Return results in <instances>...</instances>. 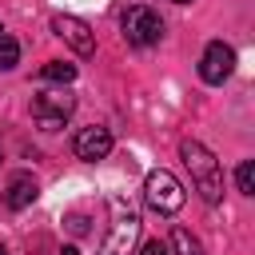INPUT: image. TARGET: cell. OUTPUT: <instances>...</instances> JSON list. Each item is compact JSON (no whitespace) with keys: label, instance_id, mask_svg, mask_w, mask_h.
<instances>
[{"label":"cell","instance_id":"8992f818","mask_svg":"<svg viewBox=\"0 0 255 255\" xmlns=\"http://www.w3.org/2000/svg\"><path fill=\"white\" fill-rule=\"evenodd\" d=\"M231 72H235V48L223 44V40H211L199 56V80L203 84H223Z\"/></svg>","mask_w":255,"mask_h":255},{"label":"cell","instance_id":"7c38bea8","mask_svg":"<svg viewBox=\"0 0 255 255\" xmlns=\"http://www.w3.org/2000/svg\"><path fill=\"white\" fill-rule=\"evenodd\" d=\"M20 64V44L12 36H0V72H12Z\"/></svg>","mask_w":255,"mask_h":255},{"label":"cell","instance_id":"5bb4252c","mask_svg":"<svg viewBox=\"0 0 255 255\" xmlns=\"http://www.w3.org/2000/svg\"><path fill=\"white\" fill-rule=\"evenodd\" d=\"M143 255H171V247H167L163 239H147V243H143Z\"/></svg>","mask_w":255,"mask_h":255},{"label":"cell","instance_id":"9a60e30c","mask_svg":"<svg viewBox=\"0 0 255 255\" xmlns=\"http://www.w3.org/2000/svg\"><path fill=\"white\" fill-rule=\"evenodd\" d=\"M175 4H191V0H175Z\"/></svg>","mask_w":255,"mask_h":255},{"label":"cell","instance_id":"e0dca14e","mask_svg":"<svg viewBox=\"0 0 255 255\" xmlns=\"http://www.w3.org/2000/svg\"><path fill=\"white\" fill-rule=\"evenodd\" d=\"M0 36H4V28H0Z\"/></svg>","mask_w":255,"mask_h":255},{"label":"cell","instance_id":"52a82bcc","mask_svg":"<svg viewBox=\"0 0 255 255\" xmlns=\"http://www.w3.org/2000/svg\"><path fill=\"white\" fill-rule=\"evenodd\" d=\"M52 32L64 40V44H72V52H80V56H92L96 52V32L80 20V16H52Z\"/></svg>","mask_w":255,"mask_h":255},{"label":"cell","instance_id":"4fadbf2b","mask_svg":"<svg viewBox=\"0 0 255 255\" xmlns=\"http://www.w3.org/2000/svg\"><path fill=\"white\" fill-rule=\"evenodd\" d=\"M235 183H239V191H243V195H255V163H251V159H243V163H239Z\"/></svg>","mask_w":255,"mask_h":255},{"label":"cell","instance_id":"8fae6325","mask_svg":"<svg viewBox=\"0 0 255 255\" xmlns=\"http://www.w3.org/2000/svg\"><path fill=\"white\" fill-rule=\"evenodd\" d=\"M167 247H175V255H203L199 239H195L191 231H183V227H175V231H171V243H167Z\"/></svg>","mask_w":255,"mask_h":255},{"label":"cell","instance_id":"3957f363","mask_svg":"<svg viewBox=\"0 0 255 255\" xmlns=\"http://www.w3.org/2000/svg\"><path fill=\"white\" fill-rule=\"evenodd\" d=\"M143 195H147V207L151 211H159V215H175L179 207H183V183L167 171V167H155V171H147V179H143Z\"/></svg>","mask_w":255,"mask_h":255},{"label":"cell","instance_id":"30bf717a","mask_svg":"<svg viewBox=\"0 0 255 255\" xmlns=\"http://www.w3.org/2000/svg\"><path fill=\"white\" fill-rule=\"evenodd\" d=\"M40 80H44V84H72V80H76V64H68V60H48V64L40 68Z\"/></svg>","mask_w":255,"mask_h":255},{"label":"cell","instance_id":"9c48e42d","mask_svg":"<svg viewBox=\"0 0 255 255\" xmlns=\"http://www.w3.org/2000/svg\"><path fill=\"white\" fill-rule=\"evenodd\" d=\"M40 195V187H36V179H32V171H16L12 179H8V191H4V203L12 207V211H24L32 199Z\"/></svg>","mask_w":255,"mask_h":255},{"label":"cell","instance_id":"5b68a950","mask_svg":"<svg viewBox=\"0 0 255 255\" xmlns=\"http://www.w3.org/2000/svg\"><path fill=\"white\" fill-rule=\"evenodd\" d=\"M76 112V96H68L64 88L60 92H40L32 100V120L44 128V131H60Z\"/></svg>","mask_w":255,"mask_h":255},{"label":"cell","instance_id":"7a4b0ae2","mask_svg":"<svg viewBox=\"0 0 255 255\" xmlns=\"http://www.w3.org/2000/svg\"><path fill=\"white\" fill-rule=\"evenodd\" d=\"M108 207H112V231H108V239L100 243L96 255H131L135 239H139V211L124 195H112Z\"/></svg>","mask_w":255,"mask_h":255},{"label":"cell","instance_id":"2e32d148","mask_svg":"<svg viewBox=\"0 0 255 255\" xmlns=\"http://www.w3.org/2000/svg\"><path fill=\"white\" fill-rule=\"evenodd\" d=\"M0 255H8V251H4V247H0Z\"/></svg>","mask_w":255,"mask_h":255},{"label":"cell","instance_id":"277c9868","mask_svg":"<svg viewBox=\"0 0 255 255\" xmlns=\"http://www.w3.org/2000/svg\"><path fill=\"white\" fill-rule=\"evenodd\" d=\"M124 36H128L131 48H151V44H159V36H163L159 12L147 8V4H131V8L124 12Z\"/></svg>","mask_w":255,"mask_h":255},{"label":"cell","instance_id":"6da1fadb","mask_svg":"<svg viewBox=\"0 0 255 255\" xmlns=\"http://www.w3.org/2000/svg\"><path fill=\"white\" fill-rule=\"evenodd\" d=\"M179 159H183V167L191 171V183H195L199 199H203V203H219V199H223V167H219V159H215L199 139H183V143H179Z\"/></svg>","mask_w":255,"mask_h":255},{"label":"cell","instance_id":"ba28073f","mask_svg":"<svg viewBox=\"0 0 255 255\" xmlns=\"http://www.w3.org/2000/svg\"><path fill=\"white\" fill-rule=\"evenodd\" d=\"M72 151H76V159H84V163H96V159H104V155L112 151V131L92 124V128L76 131V139H72Z\"/></svg>","mask_w":255,"mask_h":255}]
</instances>
